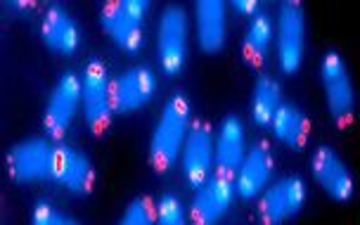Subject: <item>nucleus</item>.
I'll return each mask as SVG.
<instances>
[{
	"instance_id": "20e7f679",
	"label": "nucleus",
	"mask_w": 360,
	"mask_h": 225,
	"mask_svg": "<svg viewBox=\"0 0 360 225\" xmlns=\"http://www.w3.org/2000/svg\"><path fill=\"white\" fill-rule=\"evenodd\" d=\"M57 145L48 138H29L10 147L8 152V176L17 183H38L53 180Z\"/></svg>"
},
{
	"instance_id": "f8f14e48",
	"label": "nucleus",
	"mask_w": 360,
	"mask_h": 225,
	"mask_svg": "<svg viewBox=\"0 0 360 225\" xmlns=\"http://www.w3.org/2000/svg\"><path fill=\"white\" fill-rule=\"evenodd\" d=\"M214 166V135L207 121H195L183 143V173L192 190L211 176Z\"/></svg>"
},
{
	"instance_id": "f3484780",
	"label": "nucleus",
	"mask_w": 360,
	"mask_h": 225,
	"mask_svg": "<svg viewBox=\"0 0 360 225\" xmlns=\"http://www.w3.org/2000/svg\"><path fill=\"white\" fill-rule=\"evenodd\" d=\"M41 36L48 50L57 55H72L79 48V27H76L74 17L62 8H50L43 15Z\"/></svg>"
},
{
	"instance_id": "6e6552de",
	"label": "nucleus",
	"mask_w": 360,
	"mask_h": 225,
	"mask_svg": "<svg viewBox=\"0 0 360 225\" xmlns=\"http://www.w3.org/2000/svg\"><path fill=\"white\" fill-rule=\"evenodd\" d=\"M320 76H323V88H325V100L327 109H330V117L337 124H346L353 112V83L346 69L344 60L339 57V53H327L320 64Z\"/></svg>"
},
{
	"instance_id": "4468645a",
	"label": "nucleus",
	"mask_w": 360,
	"mask_h": 225,
	"mask_svg": "<svg viewBox=\"0 0 360 225\" xmlns=\"http://www.w3.org/2000/svg\"><path fill=\"white\" fill-rule=\"evenodd\" d=\"M275 169V159L273 152L266 143H254L244 152V159L237 169V183L235 192L242 199H254L256 195H261L266 190L270 176Z\"/></svg>"
},
{
	"instance_id": "393cba45",
	"label": "nucleus",
	"mask_w": 360,
	"mask_h": 225,
	"mask_svg": "<svg viewBox=\"0 0 360 225\" xmlns=\"http://www.w3.org/2000/svg\"><path fill=\"white\" fill-rule=\"evenodd\" d=\"M233 8L244 15H256L259 12V3L256 0H233Z\"/></svg>"
},
{
	"instance_id": "9d476101",
	"label": "nucleus",
	"mask_w": 360,
	"mask_h": 225,
	"mask_svg": "<svg viewBox=\"0 0 360 225\" xmlns=\"http://www.w3.org/2000/svg\"><path fill=\"white\" fill-rule=\"evenodd\" d=\"M306 202V185L299 176L280 178L275 185L263 192L259 214L261 221L268 225H280L294 214H299Z\"/></svg>"
},
{
	"instance_id": "dca6fc26",
	"label": "nucleus",
	"mask_w": 360,
	"mask_h": 225,
	"mask_svg": "<svg viewBox=\"0 0 360 225\" xmlns=\"http://www.w3.org/2000/svg\"><path fill=\"white\" fill-rule=\"evenodd\" d=\"M244 126L237 117H225L214 143V164L225 176H235L244 159Z\"/></svg>"
},
{
	"instance_id": "4be33fe9",
	"label": "nucleus",
	"mask_w": 360,
	"mask_h": 225,
	"mask_svg": "<svg viewBox=\"0 0 360 225\" xmlns=\"http://www.w3.org/2000/svg\"><path fill=\"white\" fill-rule=\"evenodd\" d=\"M121 223L124 225H152L157 223V214H154V207L147 197H138L128 204V209L121 216Z\"/></svg>"
},
{
	"instance_id": "412c9836",
	"label": "nucleus",
	"mask_w": 360,
	"mask_h": 225,
	"mask_svg": "<svg viewBox=\"0 0 360 225\" xmlns=\"http://www.w3.org/2000/svg\"><path fill=\"white\" fill-rule=\"evenodd\" d=\"M282 105V93H280V83L270 76H259L252 90V119L259 126H270V119L278 112V107Z\"/></svg>"
},
{
	"instance_id": "6ab92c4d",
	"label": "nucleus",
	"mask_w": 360,
	"mask_h": 225,
	"mask_svg": "<svg viewBox=\"0 0 360 225\" xmlns=\"http://www.w3.org/2000/svg\"><path fill=\"white\" fill-rule=\"evenodd\" d=\"M270 128H273L275 138L289 150H301L308 140V119L297 105L282 102L278 112L270 119Z\"/></svg>"
},
{
	"instance_id": "2eb2a0df",
	"label": "nucleus",
	"mask_w": 360,
	"mask_h": 225,
	"mask_svg": "<svg viewBox=\"0 0 360 225\" xmlns=\"http://www.w3.org/2000/svg\"><path fill=\"white\" fill-rule=\"evenodd\" d=\"M53 180L74 195H90L95 185V169L86 154L69 145H57Z\"/></svg>"
},
{
	"instance_id": "aec40b11",
	"label": "nucleus",
	"mask_w": 360,
	"mask_h": 225,
	"mask_svg": "<svg viewBox=\"0 0 360 225\" xmlns=\"http://www.w3.org/2000/svg\"><path fill=\"white\" fill-rule=\"evenodd\" d=\"M270 43H273V22H270L268 15L263 12H256V15L249 19L247 34H244V62L249 67H261L266 62V55L270 50Z\"/></svg>"
},
{
	"instance_id": "7ed1b4c3",
	"label": "nucleus",
	"mask_w": 360,
	"mask_h": 225,
	"mask_svg": "<svg viewBox=\"0 0 360 225\" xmlns=\"http://www.w3.org/2000/svg\"><path fill=\"white\" fill-rule=\"evenodd\" d=\"M83 119L95 135H102L112 124V83L102 62H90L81 76Z\"/></svg>"
},
{
	"instance_id": "1a4fd4ad",
	"label": "nucleus",
	"mask_w": 360,
	"mask_h": 225,
	"mask_svg": "<svg viewBox=\"0 0 360 225\" xmlns=\"http://www.w3.org/2000/svg\"><path fill=\"white\" fill-rule=\"evenodd\" d=\"M235 199V183L233 176L214 173L197 188V195L192 199V223L214 225L225 216Z\"/></svg>"
},
{
	"instance_id": "39448f33",
	"label": "nucleus",
	"mask_w": 360,
	"mask_h": 225,
	"mask_svg": "<svg viewBox=\"0 0 360 225\" xmlns=\"http://www.w3.org/2000/svg\"><path fill=\"white\" fill-rule=\"evenodd\" d=\"M157 53L166 76H178L183 72L188 60V15L180 5H169L159 17Z\"/></svg>"
},
{
	"instance_id": "5701e85b",
	"label": "nucleus",
	"mask_w": 360,
	"mask_h": 225,
	"mask_svg": "<svg viewBox=\"0 0 360 225\" xmlns=\"http://www.w3.org/2000/svg\"><path fill=\"white\" fill-rule=\"evenodd\" d=\"M154 214H157L159 225H183L185 223L183 204H180V199L173 195H164L159 199L157 207H154Z\"/></svg>"
},
{
	"instance_id": "f03ea898",
	"label": "nucleus",
	"mask_w": 360,
	"mask_h": 225,
	"mask_svg": "<svg viewBox=\"0 0 360 225\" xmlns=\"http://www.w3.org/2000/svg\"><path fill=\"white\" fill-rule=\"evenodd\" d=\"M150 10L147 0H117L100 12V27L126 53H135L143 43V22Z\"/></svg>"
},
{
	"instance_id": "0eeeda50",
	"label": "nucleus",
	"mask_w": 360,
	"mask_h": 225,
	"mask_svg": "<svg viewBox=\"0 0 360 225\" xmlns=\"http://www.w3.org/2000/svg\"><path fill=\"white\" fill-rule=\"evenodd\" d=\"M306 48V15L299 3H282L278 19V60L285 74L299 72Z\"/></svg>"
},
{
	"instance_id": "b1692460",
	"label": "nucleus",
	"mask_w": 360,
	"mask_h": 225,
	"mask_svg": "<svg viewBox=\"0 0 360 225\" xmlns=\"http://www.w3.org/2000/svg\"><path fill=\"white\" fill-rule=\"evenodd\" d=\"M31 223L34 225H74L79 223L76 218L62 214L55 204L50 202H38L34 207V214H31Z\"/></svg>"
},
{
	"instance_id": "9b49d317",
	"label": "nucleus",
	"mask_w": 360,
	"mask_h": 225,
	"mask_svg": "<svg viewBox=\"0 0 360 225\" xmlns=\"http://www.w3.org/2000/svg\"><path fill=\"white\" fill-rule=\"evenodd\" d=\"M157 93V76L150 67H133L112 81L114 114H131L145 107Z\"/></svg>"
},
{
	"instance_id": "a211bd4d",
	"label": "nucleus",
	"mask_w": 360,
	"mask_h": 225,
	"mask_svg": "<svg viewBox=\"0 0 360 225\" xmlns=\"http://www.w3.org/2000/svg\"><path fill=\"white\" fill-rule=\"evenodd\" d=\"M197 12V43L204 53H218L225 43V5L223 0H199Z\"/></svg>"
},
{
	"instance_id": "423d86ee",
	"label": "nucleus",
	"mask_w": 360,
	"mask_h": 225,
	"mask_svg": "<svg viewBox=\"0 0 360 225\" xmlns=\"http://www.w3.org/2000/svg\"><path fill=\"white\" fill-rule=\"evenodd\" d=\"M81 105V79L74 72H64L57 79L53 93H50L48 107L43 114V131L48 138L60 140L69 131L76 117V109Z\"/></svg>"
},
{
	"instance_id": "ddd939ff",
	"label": "nucleus",
	"mask_w": 360,
	"mask_h": 225,
	"mask_svg": "<svg viewBox=\"0 0 360 225\" xmlns=\"http://www.w3.org/2000/svg\"><path fill=\"white\" fill-rule=\"evenodd\" d=\"M311 169L318 185L327 192V197L337 199V202H346L353 197V176L349 166L342 162V157L332 147H315L311 154Z\"/></svg>"
},
{
	"instance_id": "f257e3e1",
	"label": "nucleus",
	"mask_w": 360,
	"mask_h": 225,
	"mask_svg": "<svg viewBox=\"0 0 360 225\" xmlns=\"http://www.w3.org/2000/svg\"><path fill=\"white\" fill-rule=\"evenodd\" d=\"M190 131V102L185 93H173L171 100L164 105L162 117L150 140V162L159 173L169 171L176 164L180 147Z\"/></svg>"
}]
</instances>
